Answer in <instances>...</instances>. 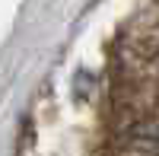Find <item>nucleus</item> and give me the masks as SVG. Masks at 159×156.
Here are the masks:
<instances>
[{
	"mask_svg": "<svg viewBox=\"0 0 159 156\" xmlns=\"http://www.w3.org/2000/svg\"><path fill=\"white\" fill-rule=\"evenodd\" d=\"M137 147L147 153V156H159V124L147 127V131L137 137Z\"/></svg>",
	"mask_w": 159,
	"mask_h": 156,
	"instance_id": "obj_1",
	"label": "nucleus"
}]
</instances>
